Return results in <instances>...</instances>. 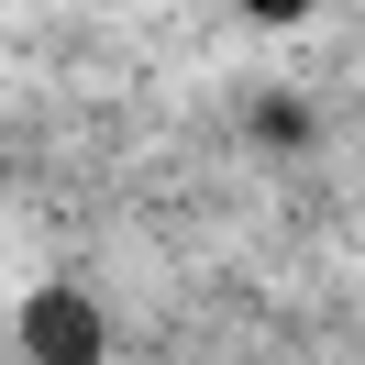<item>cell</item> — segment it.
Returning <instances> with one entry per match:
<instances>
[{
  "label": "cell",
  "instance_id": "6da1fadb",
  "mask_svg": "<svg viewBox=\"0 0 365 365\" xmlns=\"http://www.w3.org/2000/svg\"><path fill=\"white\" fill-rule=\"evenodd\" d=\"M23 354H45V365H89V354H100V310H89L78 288L23 299Z\"/></svg>",
  "mask_w": 365,
  "mask_h": 365
},
{
  "label": "cell",
  "instance_id": "7a4b0ae2",
  "mask_svg": "<svg viewBox=\"0 0 365 365\" xmlns=\"http://www.w3.org/2000/svg\"><path fill=\"white\" fill-rule=\"evenodd\" d=\"M255 133L266 144H310V111H299V100H255Z\"/></svg>",
  "mask_w": 365,
  "mask_h": 365
},
{
  "label": "cell",
  "instance_id": "3957f363",
  "mask_svg": "<svg viewBox=\"0 0 365 365\" xmlns=\"http://www.w3.org/2000/svg\"><path fill=\"white\" fill-rule=\"evenodd\" d=\"M255 23H299V11H310V0H244Z\"/></svg>",
  "mask_w": 365,
  "mask_h": 365
}]
</instances>
